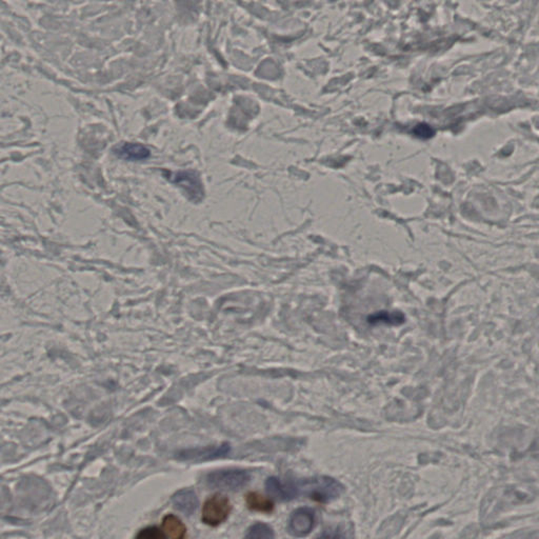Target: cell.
Returning <instances> with one entry per match:
<instances>
[{"mask_svg":"<svg viewBox=\"0 0 539 539\" xmlns=\"http://www.w3.org/2000/svg\"><path fill=\"white\" fill-rule=\"evenodd\" d=\"M300 494L306 495L317 503H327L335 500L344 492V486L329 476H319L300 480L298 484Z\"/></svg>","mask_w":539,"mask_h":539,"instance_id":"1","label":"cell"},{"mask_svg":"<svg viewBox=\"0 0 539 539\" xmlns=\"http://www.w3.org/2000/svg\"><path fill=\"white\" fill-rule=\"evenodd\" d=\"M251 476L248 471L240 469L219 470L206 476V482L209 486L221 490H239L250 482Z\"/></svg>","mask_w":539,"mask_h":539,"instance_id":"2","label":"cell"},{"mask_svg":"<svg viewBox=\"0 0 539 539\" xmlns=\"http://www.w3.org/2000/svg\"><path fill=\"white\" fill-rule=\"evenodd\" d=\"M232 511L230 499L223 494H214L209 497L202 507V520L204 524L217 526L223 524Z\"/></svg>","mask_w":539,"mask_h":539,"instance_id":"3","label":"cell"},{"mask_svg":"<svg viewBox=\"0 0 539 539\" xmlns=\"http://www.w3.org/2000/svg\"><path fill=\"white\" fill-rule=\"evenodd\" d=\"M314 524L315 512L310 507H300L292 513L288 530L293 536L304 537L310 534Z\"/></svg>","mask_w":539,"mask_h":539,"instance_id":"4","label":"cell"},{"mask_svg":"<svg viewBox=\"0 0 539 539\" xmlns=\"http://www.w3.org/2000/svg\"><path fill=\"white\" fill-rule=\"evenodd\" d=\"M265 489L270 496L279 501L292 500L300 495L296 482H281L277 477L267 478Z\"/></svg>","mask_w":539,"mask_h":539,"instance_id":"5","label":"cell"},{"mask_svg":"<svg viewBox=\"0 0 539 539\" xmlns=\"http://www.w3.org/2000/svg\"><path fill=\"white\" fill-rule=\"evenodd\" d=\"M170 179L179 187L183 188L187 195L192 200H198L204 195L200 177L193 171H183V172L175 173L172 177H170Z\"/></svg>","mask_w":539,"mask_h":539,"instance_id":"6","label":"cell"},{"mask_svg":"<svg viewBox=\"0 0 539 539\" xmlns=\"http://www.w3.org/2000/svg\"><path fill=\"white\" fill-rule=\"evenodd\" d=\"M229 444H225L219 447H212V448L185 450L178 453L177 457L181 461H204L225 456L227 453H229Z\"/></svg>","mask_w":539,"mask_h":539,"instance_id":"7","label":"cell"},{"mask_svg":"<svg viewBox=\"0 0 539 539\" xmlns=\"http://www.w3.org/2000/svg\"><path fill=\"white\" fill-rule=\"evenodd\" d=\"M113 153L117 158L130 162H139L150 158V150L141 144L121 143L113 148Z\"/></svg>","mask_w":539,"mask_h":539,"instance_id":"8","label":"cell"},{"mask_svg":"<svg viewBox=\"0 0 539 539\" xmlns=\"http://www.w3.org/2000/svg\"><path fill=\"white\" fill-rule=\"evenodd\" d=\"M173 505L175 509L183 512V514L191 515L198 507V498L194 491L190 489H183L175 493L172 498Z\"/></svg>","mask_w":539,"mask_h":539,"instance_id":"9","label":"cell"},{"mask_svg":"<svg viewBox=\"0 0 539 539\" xmlns=\"http://www.w3.org/2000/svg\"><path fill=\"white\" fill-rule=\"evenodd\" d=\"M162 526L172 539H187V528L177 516L169 514L162 520Z\"/></svg>","mask_w":539,"mask_h":539,"instance_id":"10","label":"cell"},{"mask_svg":"<svg viewBox=\"0 0 539 539\" xmlns=\"http://www.w3.org/2000/svg\"><path fill=\"white\" fill-rule=\"evenodd\" d=\"M246 505L252 511L271 513L274 510V503L260 493L251 492L246 496Z\"/></svg>","mask_w":539,"mask_h":539,"instance_id":"11","label":"cell"},{"mask_svg":"<svg viewBox=\"0 0 539 539\" xmlns=\"http://www.w3.org/2000/svg\"><path fill=\"white\" fill-rule=\"evenodd\" d=\"M368 321L372 325L376 323H384V325H400L405 321V316L400 312H378L376 314L371 315L368 318Z\"/></svg>","mask_w":539,"mask_h":539,"instance_id":"12","label":"cell"},{"mask_svg":"<svg viewBox=\"0 0 539 539\" xmlns=\"http://www.w3.org/2000/svg\"><path fill=\"white\" fill-rule=\"evenodd\" d=\"M244 539H275L274 531L262 522H257L248 528Z\"/></svg>","mask_w":539,"mask_h":539,"instance_id":"13","label":"cell"},{"mask_svg":"<svg viewBox=\"0 0 539 539\" xmlns=\"http://www.w3.org/2000/svg\"><path fill=\"white\" fill-rule=\"evenodd\" d=\"M135 539H167L162 531L158 526H148L139 531Z\"/></svg>","mask_w":539,"mask_h":539,"instance_id":"14","label":"cell"},{"mask_svg":"<svg viewBox=\"0 0 539 539\" xmlns=\"http://www.w3.org/2000/svg\"><path fill=\"white\" fill-rule=\"evenodd\" d=\"M414 133L416 136L421 137V139H430V137L434 135L433 129L430 125H426V123L416 125V127L414 129Z\"/></svg>","mask_w":539,"mask_h":539,"instance_id":"15","label":"cell"},{"mask_svg":"<svg viewBox=\"0 0 539 539\" xmlns=\"http://www.w3.org/2000/svg\"><path fill=\"white\" fill-rule=\"evenodd\" d=\"M316 539H346L340 528H331L321 533Z\"/></svg>","mask_w":539,"mask_h":539,"instance_id":"16","label":"cell"}]
</instances>
